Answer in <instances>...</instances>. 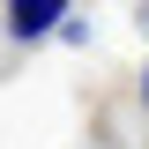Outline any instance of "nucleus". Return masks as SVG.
I'll list each match as a JSON object with an SVG mask.
<instances>
[{"label": "nucleus", "mask_w": 149, "mask_h": 149, "mask_svg": "<svg viewBox=\"0 0 149 149\" xmlns=\"http://www.w3.org/2000/svg\"><path fill=\"white\" fill-rule=\"evenodd\" d=\"M134 22H142V37H149V0H142V8H134Z\"/></svg>", "instance_id": "f03ea898"}, {"label": "nucleus", "mask_w": 149, "mask_h": 149, "mask_svg": "<svg viewBox=\"0 0 149 149\" xmlns=\"http://www.w3.org/2000/svg\"><path fill=\"white\" fill-rule=\"evenodd\" d=\"M60 15H67V0H8V37L30 45V37L60 30Z\"/></svg>", "instance_id": "f257e3e1"}, {"label": "nucleus", "mask_w": 149, "mask_h": 149, "mask_svg": "<svg viewBox=\"0 0 149 149\" xmlns=\"http://www.w3.org/2000/svg\"><path fill=\"white\" fill-rule=\"evenodd\" d=\"M142 104H149V67H142Z\"/></svg>", "instance_id": "7ed1b4c3"}]
</instances>
